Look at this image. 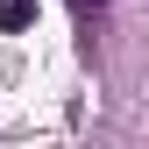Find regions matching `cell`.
<instances>
[{"mask_svg":"<svg viewBox=\"0 0 149 149\" xmlns=\"http://www.w3.org/2000/svg\"><path fill=\"white\" fill-rule=\"evenodd\" d=\"M36 22V0H0V29H29Z\"/></svg>","mask_w":149,"mask_h":149,"instance_id":"cell-1","label":"cell"},{"mask_svg":"<svg viewBox=\"0 0 149 149\" xmlns=\"http://www.w3.org/2000/svg\"><path fill=\"white\" fill-rule=\"evenodd\" d=\"M71 7H78V22L92 29V22H100V14H107V0H71Z\"/></svg>","mask_w":149,"mask_h":149,"instance_id":"cell-2","label":"cell"}]
</instances>
